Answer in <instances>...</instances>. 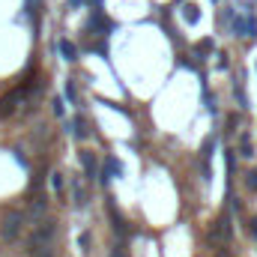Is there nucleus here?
Masks as SVG:
<instances>
[{
  "label": "nucleus",
  "instance_id": "obj_1",
  "mask_svg": "<svg viewBox=\"0 0 257 257\" xmlns=\"http://www.w3.org/2000/svg\"><path fill=\"white\" fill-rule=\"evenodd\" d=\"M21 225H24V215L21 212H6V218H3V225H0V236L3 239H18V233H21Z\"/></svg>",
  "mask_w": 257,
  "mask_h": 257
},
{
  "label": "nucleus",
  "instance_id": "obj_2",
  "mask_svg": "<svg viewBox=\"0 0 257 257\" xmlns=\"http://www.w3.org/2000/svg\"><path fill=\"white\" fill-rule=\"evenodd\" d=\"M233 33H236V36H257V21H254L251 15H248V18H245V15H236V18H233Z\"/></svg>",
  "mask_w": 257,
  "mask_h": 257
},
{
  "label": "nucleus",
  "instance_id": "obj_3",
  "mask_svg": "<svg viewBox=\"0 0 257 257\" xmlns=\"http://www.w3.org/2000/svg\"><path fill=\"white\" fill-rule=\"evenodd\" d=\"M120 173H123V165L111 156V159H105V171H102V176H99V179H102V182H108L111 176H120Z\"/></svg>",
  "mask_w": 257,
  "mask_h": 257
},
{
  "label": "nucleus",
  "instance_id": "obj_4",
  "mask_svg": "<svg viewBox=\"0 0 257 257\" xmlns=\"http://www.w3.org/2000/svg\"><path fill=\"white\" fill-rule=\"evenodd\" d=\"M182 18H186L189 27H195V24L200 21V9H198V3H186V6H182Z\"/></svg>",
  "mask_w": 257,
  "mask_h": 257
},
{
  "label": "nucleus",
  "instance_id": "obj_5",
  "mask_svg": "<svg viewBox=\"0 0 257 257\" xmlns=\"http://www.w3.org/2000/svg\"><path fill=\"white\" fill-rule=\"evenodd\" d=\"M60 54H63V60H69V63H72V60H75V57H78V51H75V45H72V42H66V39L60 42Z\"/></svg>",
  "mask_w": 257,
  "mask_h": 257
},
{
  "label": "nucleus",
  "instance_id": "obj_6",
  "mask_svg": "<svg viewBox=\"0 0 257 257\" xmlns=\"http://www.w3.org/2000/svg\"><path fill=\"white\" fill-rule=\"evenodd\" d=\"M81 162H84V171L93 176V173H96V159H93V153H81Z\"/></svg>",
  "mask_w": 257,
  "mask_h": 257
},
{
  "label": "nucleus",
  "instance_id": "obj_7",
  "mask_svg": "<svg viewBox=\"0 0 257 257\" xmlns=\"http://www.w3.org/2000/svg\"><path fill=\"white\" fill-rule=\"evenodd\" d=\"M72 132H75V138H87V129H84V120L81 117L72 120Z\"/></svg>",
  "mask_w": 257,
  "mask_h": 257
},
{
  "label": "nucleus",
  "instance_id": "obj_8",
  "mask_svg": "<svg viewBox=\"0 0 257 257\" xmlns=\"http://www.w3.org/2000/svg\"><path fill=\"white\" fill-rule=\"evenodd\" d=\"M206 51H212V39H203V42L198 45V54H206Z\"/></svg>",
  "mask_w": 257,
  "mask_h": 257
},
{
  "label": "nucleus",
  "instance_id": "obj_9",
  "mask_svg": "<svg viewBox=\"0 0 257 257\" xmlns=\"http://www.w3.org/2000/svg\"><path fill=\"white\" fill-rule=\"evenodd\" d=\"M66 96H69V102H75V99H78V93H75V84H66Z\"/></svg>",
  "mask_w": 257,
  "mask_h": 257
},
{
  "label": "nucleus",
  "instance_id": "obj_10",
  "mask_svg": "<svg viewBox=\"0 0 257 257\" xmlns=\"http://www.w3.org/2000/svg\"><path fill=\"white\" fill-rule=\"evenodd\" d=\"M51 186H54V189H57V192H60V189H63V176H60V173H54V176H51Z\"/></svg>",
  "mask_w": 257,
  "mask_h": 257
},
{
  "label": "nucleus",
  "instance_id": "obj_11",
  "mask_svg": "<svg viewBox=\"0 0 257 257\" xmlns=\"http://www.w3.org/2000/svg\"><path fill=\"white\" fill-rule=\"evenodd\" d=\"M78 242H81V248L87 251V245H90V233H81V239H78Z\"/></svg>",
  "mask_w": 257,
  "mask_h": 257
},
{
  "label": "nucleus",
  "instance_id": "obj_12",
  "mask_svg": "<svg viewBox=\"0 0 257 257\" xmlns=\"http://www.w3.org/2000/svg\"><path fill=\"white\" fill-rule=\"evenodd\" d=\"M248 186H251V189H254V192H257V171H254V173H251V176H248Z\"/></svg>",
  "mask_w": 257,
  "mask_h": 257
},
{
  "label": "nucleus",
  "instance_id": "obj_13",
  "mask_svg": "<svg viewBox=\"0 0 257 257\" xmlns=\"http://www.w3.org/2000/svg\"><path fill=\"white\" fill-rule=\"evenodd\" d=\"M251 225H254V228H251V233H254V236H257V218H254V222H251Z\"/></svg>",
  "mask_w": 257,
  "mask_h": 257
},
{
  "label": "nucleus",
  "instance_id": "obj_14",
  "mask_svg": "<svg viewBox=\"0 0 257 257\" xmlns=\"http://www.w3.org/2000/svg\"><path fill=\"white\" fill-rule=\"evenodd\" d=\"M39 257H51V254H48V251H45V254H39Z\"/></svg>",
  "mask_w": 257,
  "mask_h": 257
}]
</instances>
